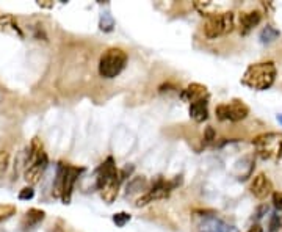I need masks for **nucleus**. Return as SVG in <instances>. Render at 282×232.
Wrapping results in <instances>:
<instances>
[{
  "label": "nucleus",
  "instance_id": "nucleus-1",
  "mask_svg": "<svg viewBox=\"0 0 282 232\" xmlns=\"http://www.w3.org/2000/svg\"><path fill=\"white\" fill-rule=\"evenodd\" d=\"M276 75H277V69L273 61L252 63L243 72L242 85L255 91H265L273 87Z\"/></svg>",
  "mask_w": 282,
  "mask_h": 232
},
{
  "label": "nucleus",
  "instance_id": "nucleus-2",
  "mask_svg": "<svg viewBox=\"0 0 282 232\" xmlns=\"http://www.w3.org/2000/svg\"><path fill=\"white\" fill-rule=\"evenodd\" d=\"M127 52L121 47H108L99 58V75L102 79H116L127 66Z\"/></svg>",
  "mask_w": 282,
  "mask_h": 232
},
{
  "label": "nucleus",
  "instance_id": "nucleus-3",
  "mask_svg": "<svg viewBox=\"0 0 282 232\" xmlns=\"http://www.w3.org/2000/svg\"><path fill=\"white\" fill-rule=\"evenodd\" d=\"M252 144L260 159L274 162L282 159V134L279 132L260 134L252 140Z\"/></svg>",
  "mask_w": 282,
  "mask_h": 232
},
{
  "label": "nucleus",
  "instance_id": "nucleus-4",
  "mask_svg": "<svg viewBox=\"0 0 282 232\" xmlns=\"http://www.w3.org/2000/svg\"><path fill=\"white\" fill-rule=\"evenodd\" d=\"M237 27L235 16L232 11H224V13H213L209 16L204 22V35L209 39H216L220 36L229 35L234 29Z\"/></svg>",
  "mask_w": 282,
  "mask_h": 232
},
{
  "label": "nucleus",
  "instance_id": "nucleus-5",
  "mask_svg": "<svg viewBox=\"0 0 282 232\" xmlns=\"http://www.w3.org/2000/svg\"><path fill=\"white\" fill-rule=\"evenodd\" d=\"M181 182H182L181 176H177V177H174V179H171V181H169V179L159 177V179L152 184V187H150L143 196H140V198L137 199L135 207H144V205H147V204H150V202H154V201L166 199V198L171 195L172 190H174L177 185H181Z\"/></svg>",
  "mask_w": 282,
  "mask_h": 232
},
{
  "label": "nucleus",
  "instance_id": "nucleus-6",
  "mask_svg": "<svg viewBox=\"0 0 282 232\" xmlns=\"http://www.w3.org/2000/svg\"><path fill=\"white\" fill-rule=\"evenodd\" d=\"M215 115L220 121H230V122H238L243 121L249 115V107L240 99H234L230 102H223L216 105Z\"/></svg>",
  "mask_w": 282,
  "mask_h": 232
},
{
  "label": "nucleus",
  "instance_id": "nucleus-7",
  "mask_svg": "<svg viewBox=\"0 0 282 232\" xmlns=\"http://www.w3.org/2000/svg\"><path fill=\"white\" fill-rule=\"evenodd\" d=\"M119 177V171L116 168V163L113 160V157H107L104 160V163L97 168V177H96V187L100 190L104 185H107L108 182H112L115 179Z\"/></svg>",
  "mask_w": 282,
  "mask_h": 232
},
{
  "label": "nucleus",
  "instance_id": "nucleus-8",
  "mask_svg": "<svg viewBox=\"0 0 282 232\" xmlns=\"http://www.w3.org/2000/svg\"><path fill=\"white\" fill-rule=\"evenodd\" d=\"M260 20H262V13H260L259 10L240 13L238 14V22H237L238 32H240L242 36L249 35L254 30V27H257L260 24Z\"/></svg>",
  "mask_w": 282,
  "mask_h": 232
},
{
  "label": "nucleus",
  "instance_id": "nucleus-9",
  "mask_svg": "<svg viewBox=\"0 0 282 232\" xmlns=\"http://www.w3.org/2000/svg\"><path fill=\"white\" fill-rule=\"evenodd\" d=\"M249 190L257 199H265L267 196H270L273 193V182L270 181V177L265 173H259L251 181Z\"/></svg>",
  "mask_w": 282,
  "mask_h": 232
},
{
  "label": "nucleus",
  "instance_id": "nucleus-10",
  "mask_svg": "<svg viewBox=\"0 0 282 232\" xmlns=\"http://www.w3.org/2000/svg\"><path fill=\"white\" fill-rule=\"evenodd\" d=\"M85 171V168H77V166H71L68 163L66 168V176H64V185H63V193H61V201L64 204H69L71 198H72V190H74V184L79 179V176Z\"/></svg>",
  "mask_w": 282,
  "mask_h": 232
},
{
  "label": "nucleus",
  "instance_id": "nucleus-11",
  "mask_svg": "<svg viewBox=\"0 0 282 232\" xmlns=\"http://www.w3.org/2000/svg\"><path fill=\"white\" fill-rule=\"evenodd\" d=\"M47 165H49V157H47V154H44L41 159H38L36 162L27 165V170H25V173H24L25 182L30 184V187L35 185V184H38V182L41 181V176L44 174Z\"/></svg>",
  "mask_w": 282,
  "mask_h": 232
},
{
  "label": "nucleus",
  "instance_id": "nucleus-12",
  "mask_svg": "<svg viewBox=\"0 0 282 232\" xmlns=\"http://www.w3.org/2000/svg\"><path fill=\"white\" fill-rule=\"evenodd\" d=\"M198 232H235V229L227 223H224L215 214H212V215H204V220L198 226Z\"/></svg>",
  "mask_w": 282,
  "mask_h": 232
},
{
  "label": "nucleus",
  "instance_id": "nucleus-13",
  "mask_svg": "<svg viewBox=\"0 0 282 232\" xmlns=\"http://www.w3.org/2000/svg\"><path fill=\"white\" fill-rule=\"evenodd\" d=\"M209 97V91H207V87L202 85V83H190L187 85L182 91H181V99L188 102V104H193L196 100H201V99H207Z\"/></svg>",
  "mask_w": 282,
  "mask_h": 232
},
{
  "label": "nucleus",
  "instance_id": "nucleus-14",
  "mask_svg": "<svg viewBox=\"0 0 282 232\" xmlns=\"http://www.w3.org/2000/svg\"><path fill=\"white\" fill-rule=\"evenodd\" d=\"M188 112H190V118L194 122H199L201 124V122L207 121V118H209V97L190 104Z\"/></svg>",
  "mask_w": 282,
  "mask_h": 232
},
{
  "label": "nucleus",
  "instance_id": "nucleus-15",
  "mask_svg": "<svg viewBox=\"0 0 282 232\" xmlns=\"http://www.w3.org/2000/svg\"><path fill=\"white\" fill-rule=\"evenodd\" d=\"M121 182H122V179H121V176H119L118 179H115V181H112V182H108L107 185H104V187L99 190V192H100V198L104 199V202L112 204V202L118 198Z\"/></svg>",
  "mask_w": 282,
  "mask_h": 232
},
{
  "label": "nucleus",
  "instance_id": "nucleus-16",
  "mask_svg": "<svg viewBox=\"0 0 282 232\" xmlns=\"http://www.w3.org/2000/svg\"><path fill=\"white\" fill-rule=\"evenodd\" d=\"M46 217V212L44 210H39V209H30L29 212L25 214L24 220H22V226L25 229H30V227H35L36 224H39L42 220Z\"/></svg>",
  "mask_w": 282,
  "mask_h": 232
},
{
  "label": "nucleus",
  "instance_id": "nucleus-17",
  "mask_svg": "<svg viewBox=\"0 0 282 232\" xmlns=\"http://www.w3.org/2000/svg\"><path fill=\"white\" fill-rule=\"evenodd\" d=\"M66 168H68V163H64V162H60L57 166V176H55V182H54V196H57V198H61V193H63Z\"/></svg>",
  "mask_w": 282,
  "mask_h": 232
},
{
  "label": "nucleus",
  "instance_id": "nucleus-18",
  "mask_svg": "<svg viewBox=\"0 0 282 232\" xmlns=\"http://www.w3.org/2000/svg\"><path fill=\"white\" fill-rule=\"evenodd\" d=\"M279 30L276 29V27H273V25H267V27H264V30L260 32V35H259V38H260V43H264V44H270V43H273V41H276L277 38H279Z\"/></svg>",
  "mask_w": 282,
  "mask_h": 232
},
{
  "label": "nucleus",
  "instance_id": "nucleus-19",
  "mask_svg": "<svg viewBox=\"0 0 282 232\" xmlns=\"http://www.w3.org/2000/svg\"><path fill=\"white\" fill-rule=\"evenodd\" d=\"M99 29L102 32H112L115 29V19L110 13H102L99 20Z\"/></svg>",
  "mask_w": 282,
  "mask_h": 232
},
{
  "label": "nucleus",
  "instance_id": "nucleus-20",
  "mask_svg": "<svg viewBox=\"0 0 282 232\" xmlns=\"http://www.w3.org/2000/svg\"><path fill=\"white\" fill-rule=\"evenodd\" d=\"M16 214V205L13 204H0V223L8 220Z\"/></svg>",
  "mask_w": 282,
  "mask_h": 232
},
{
  "label": "nucleus",
  "instance_id": "nucleus-21",
  "mask_svg": "<svg viewBox=\"0 0 282 232\" xmlns=\"http://www.w3.org/2000/svg\"><path fill=\"white\" fill-rule=\"evenodd\" d=\"M130 218H132V215H130V214H127V212H118V214L113 215V223L118 227H124L130 221Z\"/></svg>",
  "mask_w": 282,
  "mask_h": 232
},
{
  "label": "nucleus",
  "instance_id": "nucleus-22",
  "mask_svg": "<svg viewBox=\"0 0 282 232\" xmlns=\"http://www.w3.org/2000/svg\"><path fill=\"white\" fill-rule=\"evenodd\" d=\"M33 196H35V190H33V187H25V188H22V190L19 192V195H17V198H19L20 201L33 199Z\"/></svg>",
  "mask_w": 282,
  "mask_h": 232
},
{
  "label": "nucleus",
  "instance_id": "nucleus-23",
  "mask_svg": "<svg viewBox=\"0 0 282 232\" xmlns=\"http://www.w3.org/2000/svg\"><path fill=\"white\" fill-rule=\"evenodd\" d=\"M8 162H10V154L7 151H0V176L7 171Z\"/></svg>",
  "mask_w": 282,
  "mask_h": 232
},
{
  "label": "nucleus",
  "instance_id": "nucleus-24",
  "mask_svg": "<svg viewBox=\"0 0 282 232\" xmlns=\"http://www.w3.org/2000/svg\"><path fill=\"white\" fill-rule=\"evenodd\" d=\"M279 227H280V218H279V215L274 214V215H271V218H270L268 230H270V232H277Z\"/></svg>",
  "mask_w": 282,
  "mask_h": 232
},
{
  "label": "nucleus",
  "instance_id": "nucleus-25",
  "mask_svg": "<svg viewBox=\"0 0 282 232\" xmlns=\"http://www.w3.org/2000/svg\"><path fill=\"white\" fill-rule=\"evenodd\" d=\"M273 204L276 209L282 210V192H274L273 193Z\"/></svg>",
  "mask_w": 282,
  "mask_h": 232
},
{
  "label": "nucleus",
  "instance_id": "nucleus-26",
  "mask_svg": "<svg viewBox=\"0 0 282 232\" xmlns=\"http://www.w3.org/2000/svg\"><path fill=\"white\" fill-rule=\"evenodd\" d=\"M204 140H206V143H212L215 140V131H213V127H207L206 129Z\"/></svg>",
  "mask_w": 282,
  "mask_h": 232
},
{
  "label": "nucleus",
  "instance_id": "nucleus-27",
  "mask_svg": "<svg viewBox=\"0 0 282 232\" xmlns=\"http://www.w3.org/2000/svg\"><path fill=\"white\" fill-rule=\"evenodd\" d=\"M268 212V205H262V207H259L257 209V212H255V218H262L264 214Z\"/></svg>",
  "mask_w": 282,
  "mask_h": 232
},
{
  "label": "nucleus",
  "instance_id": "nucleus-28",
  "mask_svg": "<svg viewBox=\"0 0 282 232\" xmlns=\"http://www.w3.org/2000/svg\"><path fill=\"white\" fill-rule=\"evenodd\" d=\"M248 232H264V229H262V226H260V224H254L252 227H249Z\"/></svg>",
  "mask_w": 282,
  "mask_h": 232
},
{
  "label": "nucleus",
  "instance_id": "nucleus-29",
  "mask_svg": "<svg viewBox=\"0 0 282 232\" xmlns=\"http://www.w3.org/2000/svg\"><path fill=\"white\" fill-rule=\"evenodd\" d=\"M277 121H279V122L282 124V115H277Z\"/></svg>",
  "mask_w": 282,
  "mask_h": 232
}]
</instances>
